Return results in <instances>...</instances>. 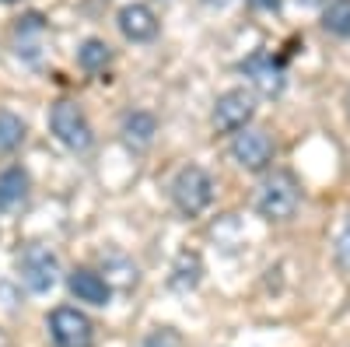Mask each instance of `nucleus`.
Returning <instances> with one entry per match:
<instances>
[{
    "instance_id": "nucleus-1",
    "label": "nucleus",
    "mask_w": 350,
    "mask_h": 347,
    "mask_svg": "<svg viewBox=\"0 0 350 347\" xmlns=\"http://www.w3.org/2000/svg\"><path fill=\"white\" fill-rule=\"evenodd\" d=\"M298 204H301V190H298L291 172H270V176H262L256 193H252L256 214L267 221H291Z\"/></svg>"
},
{
    "instance_id": "nucleus-2",
    "label": "nucleus",
    "mask_w": 350,
    "mask_h": 347,
    "mask_svg": "<svg viewBox=\"0 0 350 347\" xmlns=\"http://www.w3.org/2000/svg\"><path fill=\"white\" fill-rule=\"evenodd\" d=\"M168 196H172V204L179 207V214H186V218L203 214L211 207V200H214L211 172L200 168V165H183L172 176V183H168Z\"/></svg>"
},
{
    "instance_id": "nucleus-3",
    "label": "nucleus",
    "mask_w": 350,
    "mask_h": 347,
    "mask_svg": "<svg viewBox=\"0 0 350 347\" xmlns=\"http://www.w3.org/2000/svg\"><path fill=\"white\" fill-rule=\"evenodd\" d=\"M49 133L60 140L67 151H77V155L95 144V130H92V123H88L84 109L70 99H60L49 109Z\"/></svg>"
},
{
    "instance_id": "nucleus-4",
    "label": "nucleus",
    "mask_w": 350,
    "mask_h": 347,
    "mask_svg": "<svg viewBox=\"0 0 350 347\" xmlns=\"http://www.w3.org/2000/svg\"><path fill=\"white\" fill-rule=\"evenodd\" d=\"M18 277L32 295H46L60 281V256L42 242H28L18 256Z\"/></svg>"
},
{
    "instance_id": "nucleus-5",
    "label": "nucleus",
    "mask_w": 350,
    "mask_h": 347,
    "mask_svg": "<svg viewBox=\"0 0 350 347\" xmlns=\"http://www.w3.org/2000/svg\"><path fill=\"white\" fill-rule=\"evenodd\" d=\"M49 340L53 347H95V326L92 320L74 309V305H60L49 312Z\"/></svg>"
},
{
    "instance_id": "nucleus-6",
    "label": "nucleus",
    "mask_w": 350,
    "mask_h": 347,
    "mask_svg": "<svg viewBox=\"0 0 350 347\" xmlns=\"http://www.w3.org/2000/svg\"><path fill=\"white\" fill-rule=\"evenodd\" d=\"M252 116H256V95L249 88H228L214 102L211 123H214L217 133H242Z\"/></svg>"
},
{
    "instance_id": "nucleus-7",
    "label": "nucleus",
    "mask_w": 350,
    "mask_h": 347,
    "mask_svg": "<svg viewBox=\"0 0 350 347\" xmlns=\"http://www.w3.org/2000/svg\"><path fill=\"white\" fill-rule=\"evenodd\" d=\"M231 158L249 172L267 168L273 162V137L259 127H245L242 133L231 137Z\"/></svg>"
},
{
    "instance_id": "nucleus-8",
    "label": "nucleus",
    "mask_w": 350,
    "mask_h": 347,
    "mask_svg": "<svg viewBox=\"0 0 350 347\" xmlns=\"http://www.w3.org/2000/svg\"><path fill=\"white\" fill-rule=\"evenodd\" d=\"M242 74L252 77V84H256V88L267 95V99H277V95L284 92V84H287V77H284V64L273 60L267 49H256L249 60L242 64Z\"/></svg>"
},
{
    "instance_id": "nucleus-9",
    "label": "nucleus",
    "mask_w": 350,
    "mask_h": 347,
    "mask_svg": "<svg viewBox=\"0 0 350 347\" xmlns=\"http://www.w3.org/2000/svg\"><path fill=\"white\" fill-rule=\"evenodd\" d=\"M14 56L25 64H39V56H42V39H46V18L42 14H25L14 21Z\"/></svg>"
},
{
    "instance_id": "nucleus-10",
    "label": "nucleus",
    "mask_w": 350,
    "mask_h": 347,
    "mask_svg": "<svg viewBox=\"0 0 350 347\" xmlns=\"http://www.w3.org/2000/svg\"><path fill=\"white\" fill-rule=\"evenodd\" d=\"M67 287H70V295L77 302H84V305H98L102 309V305L112 302V284L92 267H74L67 274Z\"/></svg>"
},
{
    "instance_id": "nucleus-11",
    "label": "nucleus",
    "mask_w": 350,
    "mask_h": 347,
    "mask_svg": "<svg viewBox=\"0 0 350 347\" xmlns=\"http://www.w3.org/2000/svg\"><path fill=\"white\" fill-rule=\"evenodd\" d=\"M116 25H120L123 39H130V42H151L158 36V14L148 4H126V8H120Z\"/></svg>"
},
{
    "instance_id": "nucleus-12",
    "label": "nucleus",
    "mask_w": 350,
    "mask_h": 347,
    "mask_svg": "<svg viewBox=\"0 0 350 347\" xmlns=\"http://www.w3.org/2000/svg\"><path fill=\"white\" fill-rule=\"evenodd\" d=\"M154 133H158V120L148 109H130L120 120V140L130 151H148L154 144Z\"/></svg>"
},
{
    "instance_id": "nucleus-13",
    "label": "nucleus",
    "mask_w": 350,
    "mask_h": 347,
    "mask_svg": "<svg viewBox=\"0 0 350 347\" xmlns=\"http://www.w3.org/2000/svg\"><path fill=\"white\" fill-rule=\"evenodd\" d=\"M28 190H32V179H28V172L21 165L0 168V211L4 214H11V211H18L25 204Z\"/></svg>"
},
{
    "instance_id": "nucleus-14",
    "label": "nucleus",
    "mask_w": 350,
    "mask_h": 347,
    "mask_svg": "<svg viewBox=\"0 0 350 347\" xmlns=\"http://www.w3.org/2000/svg\"><path fill=\"white\" fill-rule=\"evenodd\" d=\"M112 64V46L98 36H88L81 46H77V67L88 70V74H102L105 67Z\"/></svg>"
},
{
    "instance_id": "nucleus-15",
    "label": "nucleus",
    "mask_w": 350,
    "mask_h": 347,
    "mask_svg": "<svg viewBox=\"0 0 350 347\" xmlns=\"http://www.w3.org/2000/svg\"><path fill=\"white\" fill-rule=\"evenodd\" d=\"M200 274H203L200 256H196V253H183L179 259H175L172 287H175V292H189V287H196V284H200Z\"/></svg>"
},
{
    "instance_id": "nucleus-16",
    "label": "nucleus",
    "mask_w": 350,
    "mask_h": 347,
    "mask_svg": "<svg viewBox=\"0 0 350 347\" xmlns=\"http://www.w3.org/2000/svg\"><path fill=\"white\" fill-rule=\"evenodd\" d=\"M25 120L21 116H14L11 109H0V151H14L21 148V140H25Z\"/></svg>"
},
{
    "instance_id": "nucleus-17",
    "label": "nucleus",
    "mask_w": 350,
    "mask_h": 347,
    "mask_svg": "<svg viewBox=\"0 0 350 347\" xmlns=\"http://www.w3.org/2000/svg\"><path fill=\"white\" fill-rule=\"evenodd\" d=\"M323 28L329 36L350 39V0H333V4L323 11Z\"/></svg>"
},
{
    "instance_id": "nucleus-18",
    "label": "nucleus",
    "mask_w": 350,
    "mask_h": 347,
    "mask_svg": "<svg viewBox=\"0 0 350 347\" xmlns=\"http://www.w3.org/2000/svg\"><path fill=\"white\" fill-rule=\"evenodd\" d=\"M336 264L350 274V218H347V224L340 228V235H336Z\"/></svg>"
},
{
    "instance_id": "nucleus-19",
    "label": "nucleus",
    "mask_w": 350,
    "mask_h": 347,
    "mask_svg": "<svg viewBox=\"0 0 350 347\" xmlns=\"http://www.w3.org/2000/svg\"><path fill=\"white\" fill-rule=\"evenodd\" d=\"M295 4H298V8H312V11H315V8H323V11H326L333 0H295Z\"/></svg>"
},
{
    "instance_id": "nucleus-20",
    "label": "nucleus",
    "mask_w": 350,
    "mask_h": 347,
    "mask_svg": "<svg viewBox=\"0 0 350 347\" xmlns=\"http://www.w3.org/2000/svg\"><path fill=\"white\" fill-rule=\"evenodd\" d=\"M252 8H259V11H277L280 8V0H249Z\"/></svg>"
},
{
    "instance_id": "nucleus-21",
    "label": "nucleus",
    "mask_w": 350,
    "mask_h": 347,
    "mask_svg": "<svg viewBox=\"0 0 350 347\" xmlns=\"http://www.w3.org/2000/svg\"><path fill=\"white\" fill-rule=\"evenodd\" d=\"M203 4H207V8H228L231 0H203Z\"/></svg>"
},
{
    "instance_id": "nucleus-22",
    "label": "nucleus",
    "mask_w": 350,
    "mask_h": 347,
    "mask_svg": "<svg viewBox=\"0 0 350 347\" xmlns=\"http://www.w3.org/2000/svg\"><path fill=\"white\" fill-rule=\"evenodd\" d=\"M0 4H21V0H0Z\"/></svg>"
},
{
    "instance_id": "nucleus-23",
    "label": "nucleus",
    "mask_w": 350,
    "mask_h": 347,
    "mask_svg": "<svg viewBox=\"0 0 350 347\" xmlns=\"http://www.w3.org/2000/svg\"><path fill=\"white\" fill-rule=\"evenodd\" d=\"M347 105H350V99H347Z\"/></svg>"
}]
</instances>
